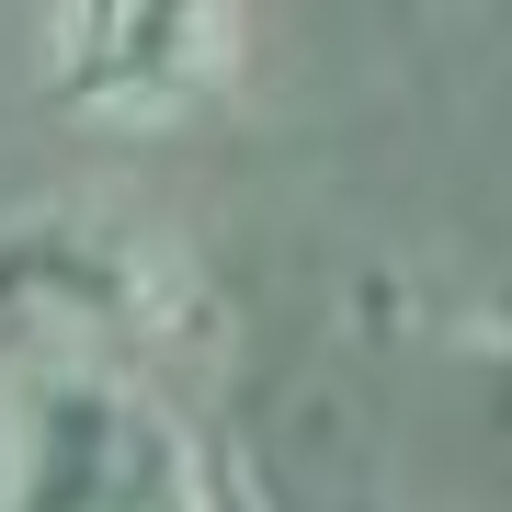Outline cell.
<instances>
[{
    "label": "cell",
    "mask_w": 512,
    "mask_h": 512,
    "mask_svg": "<svg viewBox=\"0 0 512 512\" xmlns=\"http://www.w3.org/2000/svg\"><path fill=\"white\" fill-rule=\"evenodd\" d=\"M0 319L46 330L35 365H114L126 376V353L183 342L194 274L126 205H57V217L0 239Z\"/></svg>",
    "instance_id": "cell-2"
},
{
    "label": "cell",
    "mask_w": 512,
    "mask_h": 512,
    "mask_svg": "<svg viewBox=\"0 0 512 512\" xmlns=\"http://www.w3.org/2000/svg\"><path fill=\"white\" fill-rule=\"evenodd\" d=\"M251 23L228 0H69L35 23L46 103L103 137H171L239 92Z\"/></svg>",
    "instance_id": "cell-3"
},
{
    "label": "cell",
    "mask_w": 512,
    "mask_h": 512,
    "mask_svg": "<svg viewBox=\"0 0 512 512\" xmlns=\"http://www.w3.org/2000/svg\"><path fill=\"white\" fill-rule=\"evenodd\" d=\"M0 512H205V478L137 376L23 365L0 410Z\"/></svg>",
    "instance_id": "cell-1"
},
{
    "label": "cell",
    "mask_w": 512,
    "mask_h": 512,
    "mask_svg": "<svg viewBox=\"0 0 512 512\" xmlns=\"http://www.w3.org/2000/svg\"><path fill=\"white\" fill-rule=\"evenodd\" d=\"M205 512H251V490H239V467H228V456L205 467Z\"/></svg>",
    "instance_id": "cell-4"
}]
</instances>
